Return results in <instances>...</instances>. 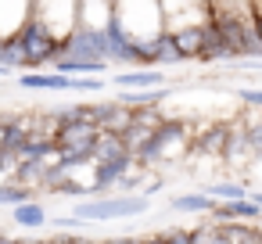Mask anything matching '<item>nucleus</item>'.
I'll return each mask as SVG.
<instances>
[{
	"label": "nucleus",
	"instance_id": "4be33fe9",
	"mask_svg": "<svg viewBox=\"0 0 262 244\" xmlns=\"http://www.w3.org/2000/svg\"><path fill=\"white\" fill-rule=\"evenodd\" d=\"M0 237H4V233H0Z\"/></svg>",
	"mask_w": 262,
	"mask_h": 244
},
{
	"label": "nucleus",
	"instance_id": "a211bd4d",
	"mask_svg": "<svg viewBox=\"0 0 262 244\" xmlns=\"http://www.w3.org/2000/svg\"><path fill=\"white\" fill-rule=\"evenodd\" d=\"M29 244H65V233H51V237H29Z\"/></svg>",
	"mask_w": 262,
	"mask_h": 244
},
{
	"label": "nucleus",
	"instance_id": "4468645a",
	"mask_svg": "<svg viewBox=\"0 0 262 244\" xmlns=\"http://www.w3.org/2000/svg\"><path fill=\"white\" fill-rule=\"evenodd\" d=\"M104 90H108L104 76H79V79H72V94H104Z\"/></svg>",
	"mask_w": 262,
	"mask_h": 244
},
{
	"label": "nucleus",
	"instance_id": "6ab92c4d",
	"mask_svg": "<svg viewBox=\"0 0 262 244\" xmlns=\"http://www.w3.org/2000/svg\"><path fill=\"white\" fill-rule=\"evenodd\" d=\"M140 244H165V233H162V230H155V233H147Z\"/></svg>",
	"mask_w": 262,
	"mask_h": 244
},
{
	"label": "nucleus",
	"instance_id": "9b49d317",
	"mask_svg": "<svg viewBox=\"0 0 262 244\" xmlns=\"http://www.w3.org/2000/svg\"><path fill=\"white\" fill-rule=\"evenodd\" d=\"M172 40H176V51H180L183 61H198L201 58V43H205V26L180 29V33H172Z\"/></svg>",
	"mask_w": 262,
	"mask_h": 244
},
{
	"label": "nucleus",
	"instance_id": "f3484780",
	"mask_svg": "<svg viewBox=\"0 0 262 244\" xmlns=\"http://www.w3.org/2000/svg\"><path fill=\"white\" fill-rule=\"evenodd\" d=\"M162 233H165V244H194L187 226H165Z\"/></svg>",
	"mask_w": 262,
	"mask_h": 244
},
{
	"label": "nucleus",
	"instance_id": "f8f14e48",
	"mask_svg": "<svg viewBox=\"0 0 262 244\" xmlns=\"http://www.w3.org/2000/svg\"><path fill=\"white\" fill-rule=\"evenodd\" d=\"M205 194H208L212 201H219V205H230V201H244V197H248V187L237 183V180H219V183H208Z\"/></svg>",
	"mask_w": 262,
	"mask_h": 244
},
{
	"label": "nucleus",
	"instance_id": "9d476101",
	"mask_svg": "<svg viewBox=\"0 0 262 244\" xmlns=\"http://www.w3.org/2000/svg\"><path fill=\"white\" fill-rule=\"evenodd\" d=\"M169 208H172V212H183V215H212V212H215V201H212L205 190H194V194H176V197H169Z\"/></svg>",
	"mask_w": 262,
	"mask_h": 244
},
{
	"label": "nucleus",
	"instance_id": "f257e3e1",
	"mask_svg": "<svg viewBox=\"0 0 262 244\" xmlns=\"http://www.w3.org/2000/svg\"><path fill=\"white\" fill-rule=\"evenodd\" d=\"M147 208H151V197L144 194H104V197L76 201L72 215L79 223H112V219H137Z\"/></svg>",
	"mask_w": 262,
	"mask_h": 244
},
{
	"label": "nucleus",
	"instance_id": "7ed1b4c3",
	"mask_svg": "<svg viewBox=\"0 0 262 244\" xmlns=\"http://www.w3.org/2000/svg\"><path fill=\"white\" fill-rule=\"evenodd\" d=\"M212 11L208 4H187V0H162V22H165V33H180V29H190V26H208Z\"/></svg>",
	"mask_w": 262,
	"mask_h": 244
},
{
	"label": "nucleus",
	"instance_id": "f03ea898",
	"mask_svg": "<svg viewBox=\"0 0 262 244\" xmlns=\"http://www.w3.org/2000/svg\"><path fill=\"white\" fill-rule=\"evenodd\" d=\"M18 43H22V51H26V61H29V72H47L51 69V61L61 54V43L47 33V26L33 15V4H29V18H26V26L18 29V36H15Z\"/></svg>",
	"mask_w": 262,
	"mask_h": 244
},
{
	"label": "nucleus",
	"instance_id": "2eb2a0df",
	"mask_svg": "<svg viewBox=\"0 0 262 244\" xmlns=\"http://www.w3.org/2000/svg\"><path fill=\"white\" fill-rule=\"evenodd\" d=\"M190 240L194 244H226V237H223V230L212 223V226H205V230H190Z\"/></svg>",
	"mask_w": 262,
	"mask_h": 244
},
{
	"label": "nucleus",
	"instance_id": "20e7f679",
	"mask_svg": "<svg viewBox=\"0 0 262 244\" xmlns=\"http://www.w3.org/2000/svg\"><path fill=\"white\" fill-rule=\"evenodd\" d=\"M169 97H172V86H158V90H115L112 101L129 112H151V108H162Z\"/></svg>",
	"mask_w": 262,
	"mask_h": 244
},
{
	"label": "nucleus",
	"instance_id": "412c9836",
	"mask_svg": "<svg viewBox=\"0 0 262 244\" xmlns=\"http://www.w3.org/2000/svg\"><path fill=\"white\" fill-rule=\"evenodd\" d=\"M255 29H258V43H262V18H258V22H255Z\"/></svg>",
	"mask_w": 262,
	"mask_h": 244
},
{
	"label": "nucleus",
	"instance_id": "dca6fc26",
	"mask_svg": "<svg viewBox=\"0 0 262 244\" xmlns=\"http://www.w3.org/2000/svg\"><path fill=\"white\" fill-rule=\"evenodd\" d=\"M241 104H248V112H262V86H237Z\"/></svg>",
	"mask_w": 262,
	"mask_h": 244
},
{
	"label": "nucleus",
	"instance_id": "0eeeda50",
	"mask_svg": "<svg viewBox=\"0 0 262 244\" xmlns=\"http://www.w3.org/2000/svg\"><path fill=\"white\" fill-rule=\"evenodd\" d=\"M144 58H147V69H172V65H183V58H180V51H176V40H172V33H162L155 43H147L144 47Z\"/></svg>",
	"mask_w": 262,
	"mask_h": 244
},
{
	"label": "nucleus",
	"instance_id": "39448f33",
	"mask_svg": "<svg viewBox=\"0 0 262 244\" xmlns=\"http://www.w3.org/2000/svg\"><path fill=\"white\" fill-rule=\"evenodd\" d=\"M108 83L115 90H158V86H165V72L162 69H129V72H115Z\"/></svg>",
	"mask_w": 262,
	"mask_h": 244
},
{
	"label": "nucleus",
	"instance_id": "6e6552de",
	"mask_svg": "<svg viewBox=\"0 0 262 244\" xmlns=\"http://www.w3.org/2000/svg\"><path fill=\"white\" fill-rule=\"evenodd\" d=\"M18 86L22 90H47V94H72V79L61 72H22Z\"/></svg>",
	"mask_w": 262,
	"mask_h": 244
},
{
	"label": "nucleus",
	"instance_id": "aec40b11",
	"mask_svg": "<svg viewBox=\"0 0 262 244\" xmlns=\"http://www.w3.org/2000/svg\"><path fill=\"white\" fill-rule=\"evenodd\" d=\"M248 201H255V205L262 208V190H248Z\"/></svg>",
	"mask_w": 262,
	"mask_h": 244
},
{
	"label": "nucleus",
	"instance_id": "1a4fd4ad",
	"mask_svg": "<svg viewBox=\"0 0 262 244\" xmlns=\"http://www.w3.org/2000/svg\"><path fill=\"white\" fill-rule=\"evenodd\" d=\"M11 223L22 226V230H43V226H51V212H47V205L40 197H33V201L11 208Z\"/></svg>",
	"mask_w": 262,
	"mask_h": 244
},
{
	"label": "nucleus",
	"instance_id": "423d86ee",
	"mask_svg": "<svg viewBox=\"0 0 262 244\" xmlns=\"http://www.w3.org/2000/svg\"><path fill=\"white\" fill-rule=\"evenodd\" d=\"M212 219H215V226H226V223H244V226H255V223H262V208L255 205V201H230V205H219L215 201V212H212Z\"/></svg>",
	"mask_w": 262,
	"mask_h": 244
},
{
	"label": "nucleus",
	"instance_id": "ddd939ff",
	"mask_svg": "<svg viewBox=\"0 0 262 244\" xmlns=\"http://www.w3.org/2000/svg\"><path fill=\"white\" fill-rule=\"evenodd\" d=\"M26 201H33V194L26 190V187H18V183H0V205H8V208H18V205H26Z\"/></svg>",
	"mask_w": 262,
	"mask_h": 244
}]
</instances>
